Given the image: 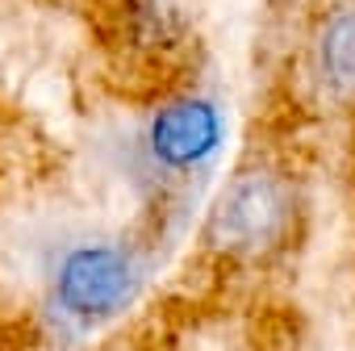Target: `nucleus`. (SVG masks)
Returning a JSON list of instances; mask_svg holds the SVG:
<instances>
[{"mask_svg":"<svg viewBox=\"0 0 355 351\" xmlns=\"http://www.w3.org/2000/svg\"><path fill=\"white\" fill-rule=\"evenodd\" d=\"M293 218H297L293 185L280 171L251 167L239 171L218 193L205 218V243L226 259H263L288 243Z\"/></svg>","mask_w":355,"mask_h":351,"instance_id":"f257e3e1","label":"nucleus"},{"mask_svg":"<svg viewBox=\"0 0 355 351\" xmlns=\"http://www.w3.org/2000/svg\"><path fill=\"white\" fill-rule=\"evenodd\" d=\"M222 134H226V121L214 101L171 96L146 121V155L155 167L171 176H189V171H201L218 155Z\"/></svg>","mask_w":355,"mask_h":351,"instance_id":"f03ea898","label":"nucleus"},{"mask_svg":"<svg viewBox=\"0 0 355 351\" xmlns=\"http://www.w3.org/2000/svg\"><path fill=\"white\" fill-rule=\"evenodd\" d=\"M134 284H138L134 259L113 243H96L63 259L55 293L76 322H105L117 309H125V301L134 297Z\"/></svg>","mask_w":355,"mask_h":351,"instance_id":"7ed1b4c3","label":"nucleus"},{"mask_svg":"<svg viewBox=\"0 0 355 351\" xmlns=\"http://www.w3.org/2000/svg\"><path fill=\"white\" fill-rule=\"evenodd\" d=\"M184 38V22L167 0H121V42L134 59L163 63L180 55Z\"/></svg>","mask_w":355,"mask_h":351,"instance_id":"20e7f679","label":"nucleus"},{"mask_svg":"<svg viewBox=\"0 0 355 351\" xmlns=\"http://www.w3.org/2000/svg\"><path fill=\"white\" fill-rule=\"evenodd\" d=\"M318 67L330 92L355 96V9H343L326 22L318 38Z\"/></svg>","mask_w":355,"mask_h":351,"instance_id":"39448f33","label":"nucleus"}]
</instances>
